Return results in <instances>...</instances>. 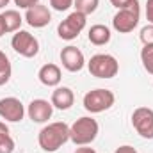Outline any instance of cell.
Here are the masks:
<instances>
[{
  "mask_svg": "<svg viewBox=\"0 0 153 153\" xmlns=\"http://www.w3.org/2000/svg\"><path fill=\"white\" fill-rule=\"evenodd\" d=\"M68 141H70V126L64 121H55V123L46 125L45 128H41L38 135V143L41 150L48 153L57 152Z\"/></svg>",
  "mask_w": 153,
  "mask_h": 153,
  "instance_id": "cell-1",
  "label": "cell"
},
{
  "mask_svg": "<svg viewBox=\"0 0 153 153\" xmlns=\"http://www.w3.org/2000/svg\"><path fill=\"white\" fill-rule=\"evenodd\" d=\"M98 132H100V126L96 119L84 116V117H78L70 126V141L76 146H87L96 139Z\"/></svg>",
  "mask_w": 153,
  "mask_h": 153,
  "instance_id": "cell-2",
  "label": "cell"
},
{
  "mask_svg": "<svg viewBox=\"0 0 153 153\" xmlns=\"http://www.w3.org/2000/svg\"><path fill=\"white\" fill-rule=\"evenodd\" d=\"M139 18H141V7H139V2L135 0L128 7L117 9V13L112 18V27L119 34H128L137 27Z\"/></svg>",
  "mask_w": 153,
  "mask_h": 153,
  "instance_id": "cell-3",
  "label": "cell"
},
{
  "mask_svg": "<svg viewBox=\"0 0 153 153\" xmlns=\"http://www.w3.org/2000/svg\"><path fill=\"white\" fill-rule=\"evenodd\" d=\"M116 102V96L111 89H93L89 93H85L84 96V109L91 114H98V112H105L109 111Z\"/></svg>",
  "mask_w": 153,
  "mask_h": 153,
  "instance_id": "cell-4",
  "label": "cell"
},
{
  "mask_svg": "<svg viewBox=\"0 0 153 153\" xmlns=\"http://www.w3.org/2000/svg\"><path fill=\"white\" fill-rule=\"evenodd\" d=\"M89 73L96 78H112L119 71V62L111 53H96L87 62Z\"/></svg>",
  "mask_w": 153,
  "mask_h": 153,
  "instance_id": "cell-5",
  "label": "cell"
},
{
  "mask_svg": "<svg viewBox=\"0 0 153 153\" xmlns=\"http://www.w3.org/2000/svg\"><path fill=\"white\" fill-rule=\"evenodd\" d=\"M85 23H87V16L78 13V11H73L71 14H68L57 25V34H59V38L64 39V41H71V39H75L84 30Z\"/></svg>",
  "mask_w": 153,
  "mask_h": 153,
  "instance_id": "cell-6",
  "label": "cell"
},
{
  "mask_svg": "<svg viewBox=\"0 0 153 153\" xmlns=\"http://www.w3.org/2000/svg\"><path fill=\"white\" fill-rule=\"evenodd\" d=\"M11 46L16 53H20L22 57H27V59L36 57L39 52V41L27 30H18L11 39Z\"/></svg>",
  "mask_w": 153,
  "mask_h": 153,
  "instance_id": "cell-7",
  "label": "cell"
},
{
  "mask_svg": "<svg viewBox=\"0 0 153 153\" xmlns=\"http://www.w3.org/2000/svg\"><path fill=\"white\" fill-rule=\"evenodd\" d=\"M132 125L143 139H153V109L137 107L132 114Z\"/></svg>",
  "mask_w": 153,
  "mask_h": 153,
  "instance_id": "cell-8",
  "label": "cell"
},
{
  "mask_svg": "<svg viewBox=\"0 0 153 153\" xmlns=\"http://www.w3.org/2000/svg\"><path fill=\"white\" fill-rule=\"evenodd\" d=\"M23 116H25V107L18 98L7 96V98L0 100V117L2 119L11 121V123H18L23 119Z\"/></svg>",
  "mask_w": 153,
  "mask_h": 153,
  "instance_id": "cell-9",
  "label": "cell"
},
{
  "mask_svg": "<svg viewBox=\"0 0 153 153\" xmlns=\"http://www.w3.org/2000/svg\"><path fill=\"white\" fill-rule=\"evenodd\" d=\"M50 20H52V13H50V9H48L46 5H43V4H36V5L29 7L27 13H25V22H27L30 27H34V29H43V27H46V25L50 23Z\"/></svg>",
  "mask_w": 153,
  "mask_h": 153,
  "instance_id": "cell-10",
  "label": "cell"
},
{
  "mask_svg": "<svg viewBox=\"0 0 153 153\" xmlns=\"http://www.w3.org/2000/svg\"><path fill=\"white\" fill-rule=\"evenodd\" d=\"M61 62H62V66H64L68 71L76 73V71H80V70L84 68L85 59H84V53H82L76 46L70 45V46L62 48V52H61Z\"/></svg>",
  "mask_w": 153,
  "mask_h": 153,
  "instance_id": "cell-11",
  "label": "cell"
},
{
  "mask_svg": "<svg viewBox=\"0 0 153 153\" xmlns=\"http://www.w3.org/2000/svg\"><path fill=\"white\" fill-rule=\"evenodd\" d=\"M52 112H53V105L52 102H46L43 98H38V100H32L27 107V114L29 117L34 121V123H46L50 117H52Z\"/></svg>",
  "mask_w": 153,
  "mask_h": 153,
  "instance_id": "cell-12",
  "label": "cell"
},
{
  "mask_svg": "<svg viewBox=\"0 0 153 153\" xmlns=\"http://www.w3.org/2000/svg\"><path fill=\"white\" fill-rule=\"evenodd\" d=\"M38 78H39V82L43 85H46V87H57L61 84V78H62L61 68L57 64L48 62V64L41 66V70H39V73H38Z\"/></svg>",
  "mask_w": 153,
  "mask_h": 153,
  "instance_id": "cell-13",
  "label": "cell"
},
{
  "mask_svg": "<svg viewBox=\"0 0 153 153\" xmlns=\"http://www.w3.org/2000/svg\"><path fill=\"white\" fill-rule=\"evenodd\" d=\"M52 105L55 107V109H59V111H68L71 105H73V102H75V94H73V91L70 89V87H55L53 89V93H52Z\"/></svg>",
  "mask_w": 153,
  "mask_h": 153,
  "instance_id": "cell-14",
  "label": "cell"
},
{
  "mask_svg": "<svg viewBox=\"0 0 153 153\" xmlns=\"http://www.w3.org/2000/svg\"><path fill=\"white\" fill-rule=\"evenodd\" d=\"M22 22H23V18H22V14H20L16 9H5V11L2 13V23H4L5 34H9V32H18L20 27H22Z\"/></svg>",
  "mask_w": 153,
  "mask_h": 153,
  "instance_id": "cell-15",
  "label": "cell"
},
{
  "mask_svg": "<svg viewBox=\"0 0 153 153\" xmlns=\"http://www.w3.org/2000/svg\"><path fill=\"white\" fill-rule=\"evenodd\" d=\"M87 38L91 41V45H94V46H103V45H107V43L111 41V30H109V27L98 23V25H93V27L89 29Z\"/></svg>",
  "mask_w": 153,
  "mask_h": 153,
  "instance_id": "cell-16",
  "label": "cell"
},
{
  "mask_svg": "<svg viewBox=\"0 0 153 153\" xmlns=\"http://www.w3.org/2000/svg\"><path fill=\"white\" fill-rule=\"evenodd\" d=\"M13 152H14V141L9 134L7 125L0 121V153H13Z\"/></svg>",
  "mask_w": 153,
  "mask_h": 153,
  "instance_id": "cell-17",
  "label": "cell"
},
{
  "mask_svg": "<svg viewBox=\"0 0 153 153\" xmlns=\"http://www.w3.org/2000/svg\"><path fill=\"white\" fill-rule=\"evenodd\" d=\"M98 4L100 0H73V5H75V11L82 13V14H93L96 9H98Z\"/></svg>",
  "mask_w": 153,
  "mask_h": 153,
  "instance_id": "cell-18",
  "label": "cell"
},
{
  "mask_svg": "<svg viewBox=\"0 0 153 153\" xmlns=\"http://www.w3.org/2000/svg\"><path fill=\"white\" fill-rule=\"evenodd\" d=\"M11 73H13L11 62H9V59H7V55L0 50V85H5V84L9 82Z\"/></svg>",
  "mask_w": 153,
  "mask_h": 153,
  "instance_id": "cell-19",
  "label": "cell"
},
{
  "mask_svg": "<svg viewBox=\"0 0 153 153\" xmlns=\"http://www.w3.org/2000/svg\"><path fill=\"white\" fill-rule=\"evenodd\" d=\"M141 61L144 70L153 75V45H144V48L141 50Z\"/></svg>",
  "mask_w": 153,
  "mask_h": 153,
  "instance_id": "cell-20",
  "label": "cell"
},
{
  "mask_svg": "<svg viewBox=\"0 0 153 153\" xmlns=\"http://www.w3.org/2000/svg\"><path fill=\"white\" fill-rule=\"evenodd\" d=\"M139 38H141V41H143V45H153V25L152 23L141 29Z\"/></svg>",
  "mask_w": 153,
  "mask_h": 153,
  "instance_id": "cell-21",
  "label": "cell"
},
{
  "mask_svg": "<svg viewBox=\"0 0 153 153\" xmlns=\"http://www.w3.org/2000/svg\"><path fill=\"white\" fill-rule=\"evenodd\" d=\"M50 5L55 9V11H68L71 5H73V0H50Z\"/></svg>",
  "mask_w": 153,
  "mask_h": 153,
  "instance_id": "cell-22",
  "label": "cell"
},
{
  "mask_svg": "<svg viewBox=\"0 0 153 153\" xmlns=\"http://www.w3.org/2000/svg\"><path fill=\"white\" fill-rule=\"evenodd\" d=\"M14 4H16L20 9H29V7L39 4V0H14Z\"/></svg>",
  "mask_w": 153,
  "mask_h": 153,
  "instance_id": "cell-23",
  "label": "cell"
},
{
  "mask_svg": "<svg viewBox=\"0 0 153 153\" xmlns=\"http://www.w3.org/2000/svg\"><path fill=\"white\" fill-rule=\"evenodd\" d=\"M146 20L153 25V0L146 2Z\"/></svg>",
  "mask_w": 153,
  "mask_h": 153,
  "instance_id": "cell-24",
  "label": "cell"
},
{
  "mask_svg": "<svg viewBox=\"0 0 153 153\" xmlns=\"http://www.w3.org/2000/svg\"><path fill=\"white\" fill-rule=\"evenodd\" d=\"M132 2H135V0H111V4L117 7V9H123V7H128Z\"/></svg>",
  "mask_w": 153,
  "mask_h": 153,
  "instance_id": "cell-25",
  "label": "cell"
},
{
  "mask_svg": "<svg viewBox=\"0 0 153 153\" xmlns=\"http://www.w3.org/2000/svg\"><path fill=\"white\" fill-rule=\"evenodd\" d=\"M114 153H137V150H135L134 146H130V144H125V146H119V148H116Z\"/></svg>",
  "mask_w": 153,
  "mask_h": 153,
  "instance_id": "cell-26",
  "label": "cell"
},
{
  "mask_svg": "<svg viewBox=\"0 0 153 153\" xmlns=\"http://www.w3.org/2000/svg\"><path fill=\"white\" fill-rule=\"evenodd\" d=\"M75 153H96L93 148H87V146H80V148H76Z\"/></svg>",
  "mask_w": 153,
  "mask_h": 153,
  "instance_id": "cell-27",
  "label": "cell"
},
{
  "mask_svg": "<svg viewBox=\"0 0 153 153\" xmlns=\"http://www.w3.org/2000/svg\"><path fill=\"white\" fill-rule=\"evenodd\" d=\"M5 34V30H4V23H2V14H0V38Z\"/></svg>",
  "mask_w": 153,
  "mask_h": 153,
  "instance_id": "cell-28",
  "label": "cell"
},
{
  "mask_svg": "<svg viewBox=\"0 0 153 153\" xmlns=\"http://www.w3.org/2000/svg\"><path fill=\"white\" fill-rule=\"evenodd\" d=\"M7 4H9V0H0V9H4Z\"/></svg>",
  "mask_w": 153,
  "mask_h": 153,
  "instance_id": "cell-29",
  "label": "cell"
}]
</instances>
